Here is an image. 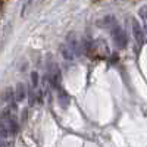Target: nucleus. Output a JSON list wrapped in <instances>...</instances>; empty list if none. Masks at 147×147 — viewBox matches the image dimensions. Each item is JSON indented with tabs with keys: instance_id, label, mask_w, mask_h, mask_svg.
I'll list each match as a JSON object with an SVG mask.
<instances>
[{
	"instance_id": "nucleus-5",
	"label": "nucleus",
	"mask_w": 147,
	"mask_h": 147,
	"mask_svg": "<svg viewBox=\"0 0 147 147\" xmlns=\"http://www.w3.org/2000/svg\"><path fill=\"white\" fill-rule=\"evenodd\" d=\"M25 96H27V91H25V87H24V84H18L16 85V91H15V99L16 102H22L24 99H25Z\"/></svg>"
},
{
	"instance_id": "nucleus-8",
	"label": "nucleus",
	"mask_w": 147,
	"mask_h": 147,
	"mask_svg": "<svg viewBox=\"0 0 147 147\" xmlns=\"http://www.w3.org/2000/svg\"><path fill=\"white\" fill-rule=\"evenodd\" d=\"M3 138H5L3 136H0V146H3V144H5V143H3Z\"/></svg>"
},
{
	"instance_id": "nucleus-6",
	"label": "nucleus",
	"mask_w": 147,
	"mask_h": 147,
	"mask_svg": "<svg viewBox=\"0 0 147 147\" xmlns=\"http://www.w3.org/2000/svg\"><path fill=\"white\" fill-rule=\"evenodd\" d=\"M138 16L143 19V21H147V5H143L138 10Z\"/></svg>"
},
{
	"instance_id": "nucleus-3",
	"label": "nucleus",
	"mask_w": 147,
	"mask_h": 147,
	"mask_svg": "<svg viewBox=\"0 0 147 147\" xmlns=\"http://www.w3.org/2000/svg\"><path fill=\"white\" fill-rule=\"evenodd\" d=\"M132 34H134V38L137 41L138 49H141V46L144 44V32H143L137 19H132Z\"/></svg>"
},
{
	"instance_id": "nucleus-4",
	"label": "nucleus",
	"mask_w": 147,
	"mask_h": 147,
	"mask_svg": "<svg viewBox=\"0 0 147 147\" xmlns=\"http://www.w3.org/2000/svg\"><path fill=\"white\" fill-rule=\"evenodd\" d=\"M57 100H59L60 107L66 109L68 105H69V96H68V93H65L63 90H59V91H57Z\"/></svg>"
},
{
	"instance_id": "nucleus-1",
	"label": "nucleus",
	"mask_w": 147,
	"mask_h": 147,
	"mask_svg": "<svg viewBox=\"0 0 147 147\" xmlns=\"http://www.w3.org/2000/svg\"><path fill=\"white\" fill-rule=\"evenodd\" d=\"M16 132H18V124L13 118L9 115H3L0 118V136H3L6 138Z\"/></svg>"
},
{
	"instance_id": "nucleus-7",
	"label": "nucleus",
	"mask_w": 147,
	"mask_h": 147,
	"mask_svg": "<svg viewBox=\"0 0 147 147\" xmlns=\"http://www.w3.org/2000/svg\"><path fill=\"white\" fill-rule=\"evenodd\" d=\"M31 84H32V87H37V84H38V74L37 72L31 74Z\"/></svg>"
},
{
	"instance_id": "nucleus-2",
	"label": "nucleus",
	"mask_w": 147,
	"mask_h": 147,
	"mask_svg": "<svg viewBox=\"0 0 147 147\" xmlns=\"http://www.w3.org/2000/svg\"><path fill=\"white\" fill-rule=\"evenodd\" d=\"M112 38L115 41V44L119 47V49H124L128 43V38H127V35L124 32V30H122L121 27H115L112 30Z\"/></svg>"
}]
</instances>
